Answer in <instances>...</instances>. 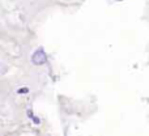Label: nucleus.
<instances>
[{
    "mask_svg": "<svg viewBox=\"0 0 149 136\" xmlns=\"http://www.w3.org/2000/svg\"><path fill=\"white\" fill-rule=\"evenodd\" d=\"M18 93H28V88H22V89H18Z\"/></svg>",
    "mask_w": 149,
    "mask_h": 136,
    "instance_id": "f03ea898",
    "label": "nucleus"
},
{
    "mask_svg": "<svg viewBox=\"0 0 149 136\" xmlns=\"http://www.w3.org/2000/svg\"><path fill=\"white\" fill-rule=\"evenodd\" d=\"M31 62H33V64H36V66H43L45 63L47 62L46 52H45L42 49L36 50V51H34V54L31 55Z\"/></svg>",
    "mask_w": 149,
    "mask_h": 136,
    "instance_id": "f257e3e1",
    "label": "nucleus"
}]
</instances>
